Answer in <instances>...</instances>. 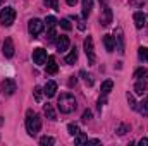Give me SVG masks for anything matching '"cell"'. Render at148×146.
<instances>
[{
	"mask_svg": "<svg viewBox=\"0 0 148 146\" xmlns=\"http://www.w3.org/2000/svg\"><path fill=\"white\" fill-rule=\"evenodd\" d=\"M147 21H148V17H147Z\"/></svg>",
	"mask_w": 148,
	"mask_h": 146,
	"instance_id": "ab89813d",
	"label": "cell"
},
{
	"mask_svg": "<svg viewBox=\"0 0 148 146\" xmlns=\"http://www.w3.org/2000/svg\"><path fill=\"white\" fill-rule=\"evenodd\" d=\"M60 26H62L66 31L73 29V24H71V21H69V19H60Z\"/></svg>",
	"mask_w": 148,
	"mask_h": 146,
	"instance_id": "4316f807",
	"label": "cell"
},
{
	"mask_svg": "<svg viewBox=\"0 0 148 146\" xmlns=\"http://www.w3.org/2000/svg\"><path fill=\"white\" fill-rule=\"evenodd\" d=\"M138 57H140L143 62H148V48L147 46H140V50H138Z\"/></svg>",
	"mask_w": 148,
	"mask_h": 146,
	"instance_id": "7402d4cb",
	"label": "cell"
},
{
	"mask_svg": "<svg viewBox=\"0 0 148 146\" xmlns=\"http://www.w3.org/2000/svg\"><path fill=\"white\" fill-rule=\"evenodd\" d=\"M2 52H3V55L9 57V59L14 55V41H12V38H5L3 46H2Z\"/></svg>",
	"mask_w": 148,
	"mask_h": 146,
	"instance_id": "9c48e42d",
	"label": "cell"
},
{
	"mask_svg": "<svg viewBox=\"0 0 148 146\" xmlns=\"http://www.w3.org/2000/svg\"><path fill=\"white\" fill-rule=\"evenodd\" d=\"M66 2H67V5H71V7H74V5H76V2H77V0H66Z\"/></svg>",
	"mask_w": 148,
	"mask_h": 146,
	"instance_id": "8d00e7d4",
	"label": "cell"
},
{
	"mask_svg": "<svg viewBox=\"0 0 148 146\" xmlns=\"http://www.w3.org/2000/svg\"><path fill=\"white\" fill-rule=\"evenodd\" d=\"M45 91V95L48 96V98H52V96H55V91H57V83L55 81H48L47 84H45V88H43Z\"/></svg>",
	"mask_w": 148,
	"mask_h": 146,
	"instance_id": "4fadbf2b",
	"label": "cell"
},
{
	"mask_svg": "<svg viewBox=\"0 0 148 146\" xmlns=\"http://www.w3.org/2000/svg\"><path fill=\"white\" fill-rule=\"evenodd\" d=\"M26 129H28L29 136H36L41 129V119L33 110H28V113H26Z\"/></svg>",
	"mask_w": 148,
	"mask_h": 146,
	"instance_id": "6da1fadb",
	"label": "cell"
},
{
	"mask_svg": "<svg viewBox=\"0 0 148 146\" xmlns=\"http://www.w3.org/2000/svg\"><path fill=\"white\" fill-rule=\"evenodd\" d=\"M40 145L41 146H52V145H55V139L50 138V136H43V138L40 139Z\"/></svg>",
	"mask_w": 148,
	"mask_h": 146,
	"instance_id": "cb8c5ba5",
	"label": "cell"
},
{
	"mask_svg": "<svg viewBox=\"0 0 148 146\" xmlns=\"http://www.w3.org/2000/svg\"><path fill=\"white\" fill-rule=\"evenodd\" d=\"M45 26H47V29H50V28H55V24H57V19L53 17V16H48L47 19H45V23H43Z\"/></svg>",
	"mask_w": 148,
	"mask_h": 146,
	"instance_id": "603a6c76",
	"label": "cell"
},
{
	"mask_svg": "<svg viewBox=\"0 0 148 146\" xmlns=\"http://www.w3.org/2000/svg\"><path fill=\"white\" fill-rule=\"evenodd\" d=\"M43 112H45L47 119H50V120H57V113H55V110H53V107H52L50 103H47V105L43 107Z\"/></svg>",
	"mask_w": 148,
	"mask_h": 146,
	"instance_id": "e0dca14e",
	"label": "cell"
},
{
	"mask_svg": "<svg viewBox=\"0 0 148 146\" xmlns=\"http://www.w3.org/2000/svg\"><path fill=\"white\" fill-rule=\"evenodd\" d=\"M67 131H69V134H71V136H77V134L81 132V131H79V127H77L76 124H69V126H67Z\"/></svg>",
	"mask_w": 148,
	"mask_h": 146,
	"instance_id": "484cf974",
	"label": "cell"
},
{
	"mask_svg": "<svg viewBox=\"0 0 148 146\" xmlns=\"http://www.w3.org/2000/svg\"><path fill=\"white\" fill-rule=\"evenodd\" d=\"M115 48L119 53H124V33H122V28H117L115 29Z\"/></svg>",
	"mask_w": 148,
	"mask_h": 146,
	"instance_id": "ba28073f",
	"label": "cell"
},
{
	"mask_svg": "<svg viewBox=\"0 0 148 146\" xmlns=\"http://www.w3.org/2000/svg\"><path fill=\"white\" fill-rule=\"evenodd\" d=\"M100 3H103V10H102V16H100V24L102 26H109L112 23V10H110V7L107 5L105 0H100Z\"/></svg>",
	"mask_w": 148,
	"mask_h": 146,
	"instance_id": "5b68a950",
	"label": "cell"
},
{
	"mask_svg": "<svg viewBox=\"0 0 148 146\" xmlns=\"http://www.w3.org/2000/svg\"><path fill=\"white\" fill-rule=\"evenodd\" d=\"M134 77H136L138 81H140V79H148V71L143 69V67H140V69L134 71Z\"/></svg>",
	"mask_w": 148,
	"mask_h": 146,
	"instance_id": "44dd1931",
	"label": "cell"
},
{
	"mask_svg": "<svg viewBox=\"0 0 148 146\" xmlns=\"http://www.w3.org/2000/svg\"><path fill=\"white\" fill-rule=\"evenodd\" d=\"M77 60V50H76V46H74L73 50L67 53V57H66V64H74Z\"/></svg>",
	"mask_w": 148,
	"mask_h": 146,
	"instance_id": "d6986e66",
	"label": "cell"
},
{
	"mask_svg": "<svg viewBox=\"0 0 148 146\" xmlns=\"http://www.w3.org/2000/svg\"><path fill=\"white\" fill-rule=\"evenodd\" d=\"M133 21H134V26L141 29V28L147 24V16H145L143 12H134V16H133Z\"/></svg>",
	"mask_w": 148,
	"mask_h": 146,
	"instance_id": "8fae6325",
	"label": "cell"
},
{
	"mask_svg": "<svg viewBox=\"0 0 148 146\" xmlns=\"http://www.w3.org/2000/svg\"><path fill=\"white\" fill-rule=\"evenodd\" d=\"M112 88H114V83H112L110 79H107V81L102 83V93H103V95H109L112 91Z\"/></svg>",
	"mask_w": 148,
	"mask_h": 146,
	"instance_id": "ffe728a7",
	"label": "cell"
},
{
	"mask_svg": "<svg viewBox=\"0 0 148 146\" xmlns=\"http://www.w3.org/2000/svg\"><path fill=\"white\" fill-rule=\"evenodd\" d=\"M33 93H35V100H36V102H41V88H40V86H36Z\"/></svg>",
	"mask_w": 148,
	"mask_h": 146,
	"instance_id": "f546056e",
	"label": "cell"
},
{
	"mask_svg": "<svg viewBox=\"0 0 148 146\" xmlns=\"http://www.w3.org/2000/svg\"><path fill=\"white\" fill-rule=\"evenodd\" d=\"M90 119H91V112L90 110H84L83 112V122H88Z\"/></svg>",
	"mask_w": 148,
	"mask_h": 146,
	"instance_id": "1f68e13d",
	"label": "cell"
},
{
	"mask_svg": "<svg viewBox=\"0 0 148 146\" xmlns=\"http://www.w3.org/2000/svg\"><path fill=\"white\" fill-rule=\"evenodd\" d=\"M126 131H127V126H124V124L117 127V134H126Z\"/></svg>",
	"mask_w": 148,
	"mask_h": 146,
	"instance_id": "d6a6232c",
	"label": "cell"
},
{
	"mask_svg": "<svg viewBox=\"0 0 148 146\" xmlns=\"http://www.w3.org/2000/svg\"><path fill=\"white\" fill-rule=\"evenodd\" d=\"M55 45H57V50H59V52H66V50L69 48L71 41H69V38L67 36H59L57 38V41H55Z\"/></svg>",
	"mask_w": 148,
	"mask_h": 146,
	"instance_id": "30bf717a",
	"label": "cell"
},
{
	"mask_svg": "<svg viewBox=\"0 0 148 146\" xmlns=\"http://www.w3.org/2000/svg\"><path fill=\"white\" fill-rule=\"evenodd\" d=\"M86 145H100V141H98V139H88Z\"/></svg>",
	"mask_w": 148,
	"mask_h": 146,
	"instance_id": "d590c367",
	"label": "cell"
},
{
	"mask_svg": "<svg viewBox=\"0 0 148 146\" xmlns=\"http://www.w3.org/2000/svg\"><path fill=\"white\" fill-rule=\"evenodd\" d=\"M81 76H83V77H84V83H86V84H88V86H91V84H93V79H91V76H90V74H86L84 72V71H81Z\"/></svg>",
	"mask_w": 148,
	"mask_h": 146,
	"instance_id": "83f0119b",
	"label": "cell"
},
{
	"mask_svg": "<svg viewBox=\"0 0 148 146\" xmlns=\"http://www.w3.org/2000/svg\"><path fill=\"white\" fill-rule=\"evenodd\" d=\"M74 138H76V139H74L76 145H86V143H88V138H86L84 134H81V132H79L77 136H74Z\"/></svg>",
	"mask_w": 148,
	"mask_h": 146,
	"instance_id": "d4e9b609",
	"label": "cell"
},
{
	"mask_svg": "<svg viewBox=\"0 0 148 146\" xmlns=\"http://www.w3.org/2000/svg\"><path fill=\"white\" fill-rule=\"evenodd\" d=\"M103 45H105V50L107 52H114V48H115V40L112 35H105L103 36Z\"/></svg>",
	"mask_w": 148,
	"mask_h": 146,
	"instance_id": "9a60e30c",
	"label": "cell"
},
{
	"mask_svg": "<svg viewBox=\"0 0 148 146\" xmlns=\"http://www.w3.org/2000/svg\"><path fill=\"white\" fill-rule=\"evenodd\" d=\"M93 9V0H83V17L86 19Z\"/></svg>",
	"mask_w": 148,
	"mask_h": 146,
	"instance_id": "ac0fdd59",
	"label": "cell"
},
{
	"mask_svg": "<svg viewBox=\"0 0 148 146\" xmlns=\"http://www.w3.org/2000/svg\"><path fill=\"white\" fill-rule=\"evenodd\" d=\"M47 74H57L59 71V65H57V60L53 59V57H48L47 59Z\"/></svg>",
	"mask_w": 148,
	"mask_h": 146,
	"instance_id": "5bb4252c",
	"label": "cell"
},
{
	"mask_svg": "<svg viewBox=\"0 0 148 146\" xmlns=\"http://www.w3.org/2000/svg\"><path fill=\"white\" fill-rule=\"evenodd\" d=\"M43 26H45V24H43L40 19L35 17V19H31V21L28 23V31H29V35H31L33 38H36L38 35L43 31Z\"/></svg>",
	"mask_w": 148,
	"mask_h": 146,
	"instance_id": "277c9868",
	"label": "cell"
},
{
	"mask_svg": "<svg viewBox=\"0 0 148 146\" xmlns=\"http://www.w3.org/2000/svg\"><path fill=\"white\" fill-rule=\"evenodd\" d=\"M140 145L141 146H148V138H141V139H140Z\"/></svg>",
	"mask_w": 148,
	"mask_h": 146,
	"instance_id": "e575fe53",
	"label": "cell"
},
{
	"mask_svg": "<svg viewBox=\"0 0 148 146\" xmlns=\"http://www.w3.org/2000/svg\"><path fill=\"white\" fill-rule=\"evenodd\" d=\"M45 3H47V5H50L52 9L59 10V3H57V0H45Z\"/></svg>",
	"mask_w": 148,
	"mask_h": 146,
	"instance_id": "4dcf8cb0",
	"label": "cell"
},
{
	"mask_svg": "<svg viewBox=\"0 0 148 146\" xmlns=\"http://www.w3.org/2000/svg\"><path fill=\"white\" fill-rule=\"evenodd\" d=\"M148 89V83H145V79H140L136 84H134V93L136 95H143Z\"/></svg>",
	"mask_w": 148,
	"mask_h": 146,
	"instance_id": "2e32d148",
	"label": "cell"
},
{
	"mask_svg": "<svg viewBox=\"0 0 148 146\" xmlns=\"http://www.w3.org/2000/svg\"><path fill=\"white\" fill-rule=\"evenodd\" d=\"M0 3H2V0H0Z\"/></svg>",
	"mask_w": 148,
	"mask_h": 146,
	"instance_id": "f35d334b",
	"label": "cell"
},
{
	"mask_svg": "<svg viewBox=\"0 0 148 146\" xmlns=\"http://www.w3.org/2000/svg\"><path fill=\"white\" fill-rule=\"evenodd\" d=\"M16 21V10L12 7H3L0 10V23L3 26H10Z\"/></svg>",
	"mask_w": 148,
	"mask_h": 146,
	"instance_id": "3957f363",
	"label": "cell"
},
{
	"mask_svg": "<svg viewBox=\"0 0 148 146\" xmlns=\"http://www.w3.org/2000/svg\"><path fill=\"white\" fill-rule=\"evenodd\" d=\"M141 105H143V107H145V110H148V96H147V98H145V102H143V103H141Z\"/></svg>",
	"mask_w": 148,
	"mask_h": 146,
	"instance_id": "74e56055",
	"label": "cell"
},
{
	"mask_svg": "<svg viewBox=\"0 0 148 146\" xmlns=\"http://www.w3.org/2000/svg\"><path fill=\"white\" fill-rule=\"evenodd\" d=\"M57 107L62 113H71L73 110H76V98L71 93H64V95H60Z\"/></svg>",
	"mask_w": 148,
	"mask_h": 146,
	"instance_id": "7a4b0ae2",
	"label": "cell"
},
{
	"mask_svg": "<svg viewBox=\"0 0 148 146\" xmlns=\"http://www.w3.org/2000/svg\"><path fill=\"white\" fill-rule=\"evenodd\" d=\"M84 53L88 57V62L95 64V50H93V38L91 36H88L84 40Z\"/></svg>",
	"mask_w": 148,
	"mask_h": 146,
	"instance_id": "8992f818",
	"label": "cell"
},
{
	"mask_svg": "<svg viewBox=\"0 0 148 146\" xmlns=\"http://www.w3.org/2000/svg\"><path fill=\"white\" fill-rule=\"evenodd\" d=\"M55 36H57L55 28H50V29H48V33H47V40H48V41H53V40H55Z\"/></svg>",
	"mask_w": 148,
	"mask_h": 146,
	"instance_id": "f1b7e54d",
	"label": "cell"
},
{
	"mask_svg": "<svg viewBox=\"0 0 148 146\" xmlns=\"http://www.w3.org/2000/svg\"><path fill=\"white\" fill-rule=\"evenodd\" d=\"M2 89H3L5 95H14V91H16V83H14L12 79H5V81L2 83Z\"/></svg>",
	"mask_w": 148,
	"mask_h": 146,
	"instance_id": "7c38bea8",
	"label": "cell"
},
{
	"mask_svg": "<svg viewBox=\"0 0 148 146\" xmlns=\"http://www.w3.org/2000/svg\"><path fill=\"white\" fill-rule=\"evenodd\" d=\"M33 60H35L36 65L47 64V50H43V48H35V50H33Z\"/></svg>",
	"mask_w": 148,
	"mask_h": 146,
	"instance_id": "52a82bcc",
	"label": "cell"
},
{
	"mask_svg": "<svg viewBox=\"0 0 148 146\" xmlns=\"http://www.w3.org/2000/svg\"><path fill=\"white\" fill-rule=\"evenodd\" d=\"M127 102H129V105H131V108L136 110V103H134V98L131 96V95H127Z\"/></svg>",
	"mask_w": 148,
	"mask_h": 146,
	"instance_id": "836d02e7",
	"label": "cell"
}]
</instances>
